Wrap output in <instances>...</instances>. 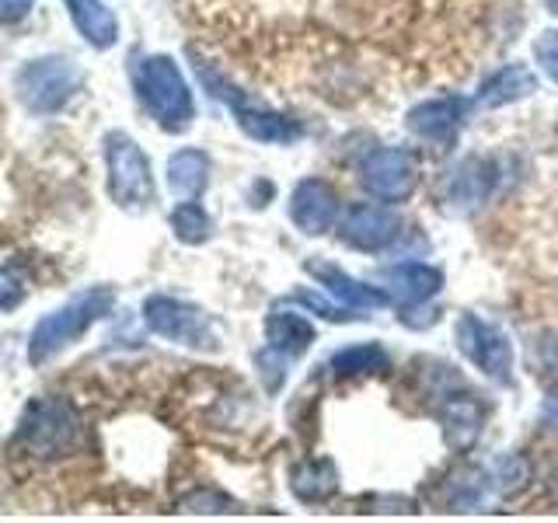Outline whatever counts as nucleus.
I'll list each match as a JSON object with an SVG mask.
<instances>
[{
	"mask_svg": "<svg viewBox=\"0 0 558 523\" xmlns=\"http://www.w3.org/2000/svg\"><path fill=\"white\" fill-rule=\"evenodd\" d=\"M133 87L150 119L168 133H185L196 122V98L182 66L165 52H150L133 63Z\"/></svg>",
	"mask_w": 558,
	"mask_h": 523,
	"instance_id": "nucleus-1",
	"label": "nucleus"
},
{
	"mask_svg": "<svg viewBox=\"0 0 558 523\" xmlns=\"http://www.w3.org/2000/svg\"><path fill=\"white\" fill-rule=\"evenodd\" d=\"M116 307V290L112 287H87L84 293H74L66 304L49 311L46 318L32 328L28 336V363H46L66 345H74L81 336H87L101 318H109Z\"/></svg>",
	"mask_w": 558,
	"mask_h": 523,
	"instance_id": "nucleus-2",
	"label": "nucleus"
},
{
	"mask_svg": "<svg viewBox=\"0 0 558 523\" xmlns=\"http://www.w3.org/2000/svg\"><path fill=\"white\" fill-rule=\"evenodd\" d=\"M84 74L66 57L25 60L14 74V95L35 115H57L81 95Z\"/></svg>",
	"mask_w": 558,
	"mask_h": 523,
	"instance_id": "nucleus-3",
	"label": "nucleus"
},
{
	"mask_svg": "<svg viewBox=\"0 0 558 523\" xmlns=\"http://www.w3.org/2000/svg\"><path fill=\"white\" fill-rule=\"evenodd\" d=\"M196 74H199L206 92L214 95L217 101H223L227 109H231L238 130L244 136L258 139V144H276V147H290V144H296V139L304 136V126L293 115L272 112V109H266V105L248 101V95L238 92L231 81H223L217 70H209L206 63H196Z\"/></svg>",
	"mask_w": 558,
	"mask_h": 523,
	"instance_id": "nucleus-4",
	"label": "nucleus"
},
{
	"mask_svg": "<svg viewBox=\"0 0 558 523\" xmlns=\"http://www.w3.org/2000/svg\"><path fill=\"white\" fill-rule=\"evenodd\" d=\"M105 154V171H109V199L126 209V214H144L154 203V171L147 154L140 150V144L122 130L105 133L101 139Z\"/></svg>",
	"mask_w": 558,
	"mask_h": 523,
	"instance_id": "nucleus-5",
	"label": "nucleus"
},
{
	"mask_svg": "<svg viewBox=\"0 0 558 523\" xmlns=\"http://www.w3.org/2000/svg\"><path fill=\"white\" fill-rule=\"evenodd\" d=\"M81 440V415L66 398H35L22 415L14 443L39 461H57Z\"/></svg>",
	"mask_w": 558,
	"mask_h": 523,
	"instance_id": "nucleus-6",
	"label": "nucleus"
},
{
	"mask_svg": "<svg viewBox=\"0 0 558 523\" xmlns=\"http://www.w3.org/2000/svg\"><path fill=\"white\" fill-rule=\"evenodd\" d=\"M144 325L174 345L185 349H203V353H214L217 349V331L209 314L196 304L182 301V296H168V293H150L144 301Z\"/></svg>",
	"mask_w": 558,
	"mask_h": 523,
	"instance_id": "nucleus-7",
	"label": "nucleus"
},
{
	"mask_svg": "<svg viewBox=\"0 0 558 523\" xmlns=\"http://www.w3.org/2000/svg\"><path fill=\"white\" fill-rule=\"evenodd\" d=\"M433 398H436V418H440V426H444V440L464 453L478 443V436L485 429V418H488V409H485V401L475 394V391H468L464 384L453 377V366H447L440 384L433 388Z\"/></svg>",
	"mask_w": 558,
	"mask_h": 523,
	"instance_id": "nucleus-8",
	"label": "nucleus"
},
{
	"mask_svg": "<svg viewBox=\"0 0 558 523\" xmlns=\"http://www.w3.org/2000/svg\"><path fill=\"white\" fill-rule=\"evenodd\" d=\"M356 182L366 196L388 206L409 203L418 188V161L405 147H374L356 168Z\"/></svg>",
	"mask_w": 558,
	"mask_h": 523,
	"instance_id": "nucleus-9",
	"label": "nucleus"
},
{
	"mask_svg": "<svg viewBox=\"0 0 558 523\" xmlns=\"http://www.w3.org/2000/svg\"><path fill=\"white\" fill-rule=\"evenodd\" d=\"M453 342L488 380H513V342L493 321L478 318V314H461L458 325H453Z\"/></svg>",
	"mask_w": 558,
	"mask_h": 523,
	"instance_id": "nucleus-10",
	"label": "nucleus"
},
{
	"mask_svg": "<svg viewBox=\"0 0 558 523\" xmlns=\"http://www.w3.org/2000/svg\"><path fill=\"white\" fill-rule=\"evenodd\" d=\"M499 182V168L493 157L482 154H468L458 165L447 171L444 179V206L453 209V214H475L488 203V196L496 192Z\"/></svg>",
	"mask_w": 558,
	"mask_h": 523,
	"instance_id": "nucleus-11",
	"label": "nucleus"
},
{
	"mask_svg": "<svg viewBox=\"0 0 558 523\" xmlns=\"http://www.w3.org/2000/svg\"><path fill=\"white\" fill-rule=\"evenodd\" d=\"M401 217L384 203H353L339 220V238L356 252H388L401 238Z\"/></svg>",
	"mask_w": 558,
	"mask_h": 523,
	"instance_id": "nucleus-12",
	"label": "nucleus"
},
{
	"mask_svg": "<svg viewBox=\"0 0 558 523\" xmlns=\"http://www.w3.org/2000/svg\"><path fill=\"white\" fill-rule=\"evenodd\" d=\"M471 109H475V101H464L458 95L429 98V101L412 105L405 115V126L415 139H423L429 147H453Z\"/></svg>",
	"mask_w": 558,
	"mask_h": 523,
	"instance_id": "nucleus-13",
	"label": "nucleus"
},
{
	"mask_svg": "<svg viewBox=\"0 0 558 523\" xmlns=\"http://www.w3.org/2000/svg\"><path fill=\"white\" fill-rule=\"evenodd\" d=\"M377 279L388 301L401 311L426 307L444 290V272L429 262H395V266H384Z\"/></svg>",
	"mask_w": 558,
	"mask_h": 523,
	"instance_id": "nucleus-14",
	"label": "nucleus"
},
{
	"mask_svg": "<svg viewBox=\"0 0 558 523\" xmlns=\"http://www.w3.org/2000/svg\"><path fill=\"white\" fill-rule=\"evenodd\" d=\"M290 220L301 234L322 238L339 223V192L325 179H301L290 192Z\"/></svg>",
	"mask_w": 558,
	"mask_h": 523,
	"instance_id": "nucleus-15",
	"label": "nucleus"
},
{
	"mask_svg": "<svg viewBox=\"0 0 558 523\" xmlns=\"http://www.w3.org/2000/svg\"><path fill=\"white\" fill-rule=\"evenodd\" d=\"M304 272L331 296V301H339V304L353 307V311L371 314L377 307H388L391 304L388 293H384L380 287H371V283H363V279L349 276L342 266H336V262L311 258V262H304Z\"/></svg>",
	"mask_w": 558,
	"mask_h": 523,
	"instance_id": "nucleus-16",
	"label": "nucleus"
},
{
	"mask_svg": "<svg viewBox=\"0 0 558 523\" xmlns=\"http://www.w3.org/2000/svg\"><path fill=\"white\" fill-rule=\"evenodd\" d=\"M537 92V74L527 63H506L496 74H488L478 84L475 105L478 109H502V105H517Z\"/></svg>",
	"mask_w": 558,
	"mask_h": 523,
	"instance_id": "nucleus-17",
	"label": "nucleus"
},
{
	"mask_svg": "<svg viewBox=\"0 0 558 523\" xmlns=\"http://www.w3.org/2000/svg\"><path fill=\"white\" fill-rule=\"evenodd\" d=\"M63 8L70 14V22L81 32V39L105 52L119 42V17L112 14V8H105L101 0H63Z\"/></svg>",
	"mask_w": 558,
	"mask_h": 523,
	"instance_id": "nucleus-18",
	"label": "nucleus"
},
{
	"mask_svg": "<svg viewBox=\"0 0 558 523\" xmlns=\"http://www.w3.org/2000/svg\"><path fill=\"white\" fill-rule=\"evenodd\" d=\"M266 342L279 353H287L290 360L304 356L307 349L318 342V328L307 321V314L290 311V307H276L266 318Z\"/></svg>",
	"mask_w": 558,
	"mask_h": 523,
	"instance_id": "nucleus-19",
	"label": "nucleus"
},
{
	"mask_svg": "<svg viewBox=\"0 0 558 523\" xmlns=\"http://www.w3.org/2000/svg\"><path fill=\"white\" fill-rule=\"evenodd\" d=\"M168 188L179 199H203V192L209 185V154L199 147H185L174 150L168 157Z\"/></svg>",
	"mask_w": 558,
	"mask_h": 523,
	"instance_id": "nucleus-20",
	"label": "nucleus"
},
{
	"mask_svg": "<svg viewBox=\"0 0 558 523\" xmlns=\"http://www.w3.org/2000/svg\"><path fill=\"white\" fill-rule=\"evenodd\" d=\"M290 492L301 502H328L339 492V467L328 458L296 461L290 467Z\"/></svg>",
	"mask_w": 558,
	"mask_h": 523,
	"instance_id": "nucleus-21",
	"label": "nucleus"
},
{
	"mask_svg": "<svg viewBox=\"0 0 558 523\" xmlns=\"http://www.w3.org/2000/svg\"><path fill=\"white\" fill-rule=\"evenodd\" d=\"M331 377H374L391 370V356L380 342H356L328 356Z\"/></svg>",
	"mask_w": 558,
	"mask_h": 523,
	"instance_id": "nucleus-22",
	"label": "nucleus"
},
{
	"mask_svg": "<svg viewBox=\"0 0 558 523\" xmlns=\"http://www.w3.org/2000/svg\"><path fill=\"white\" fill-rule=\"evenodd\" d=\"M488 496H493L488 467H458L444 485V502L458 513L478 510V506H485Z\"/></svg>",
	"mask_w": 558,
	"mask_h": 523,
	"instance_id": "nucleus-23",
	"label": "nucleus"
},
{
	"mask_svg": "<svg viewBox=\"0 0 558 523\" xmlns=\"http://www.w3.org/2000/svg\"><path fill=\"white\" fill-rule=\"evenodd\" d=\"M531 475L534 467L531 461L523 458V453H499V458L488 464V482H493V496H502V499H513L520 496L523 488L531 485Z\"/></svg>",
	"mask_w": 558,
	"mask_h": 523,
	"instance_id": "nucleus-24",
	"label": "nucleus"
},
{
	"mask_svg": "<svg viewBox=\"0 0 558 523\" xmlns=\"http://www.w3.org/2000/svg\"><path fill=\"white\" fill-rule=\"evenodd\" d=\"M171 234L182 244H206L214 238V217L206 214V206L199 199H182L171 209Z\"/></svg>",
	"mask_w": 558,
	"mask_h": 523,
	"instance_id": "nucleus-25",
	"label": "nucleus"
},
{
	"mask_svg": "<svg viewBox=\"0 0 558 523\" xmlns=\"http://www.w3.org/2000/svg\"><path fill=\"white\" fill-rule=\"evenodd\" d=\"M293 301L296 304H304L307 311H314V314H322V318H328V321H353V318H366V314H360V311H353V307H345V304H331L328 296L322 293V290H296L293 293Z\"/></svg>",
	"mask_w": 558,
	"mask_h": 523,
	"instance_id": "nucleus-26",
	"label": "nucleus"
},
{
	"mask_svg": "<svg viewBox=\"0 0 558 523\" xmlns=\"http://www.w3.org/2000/svg\"><path fill=\"white\" fill-rule=\"evenodd\" d=\"M255 363H258L262 380H266V391H279V388H283V380H287V363H290L287 353H279V349L266 345V349H258Z\"/></svg>",
	"mask_w": 558,
	"mask_h": 523,
	"instance_id": "nucleus-27",
	"label": "nucleus"
},
{
	"mask_svg": "<svg viewBox=\"0 0 558 523\" xmlns=\"http://www.w3.org/2000/svg\"><path fill=\"white\" fill-rule=\"evenodd\" d=\"M182 513H234V502L214 492V488H203V492H192L179 502Z\"/></svg>",
	"mask_w": 558,
	"mask_h": 523,
	"instance_id": "nucleus-28",
	"label": "nucleus"
},
{
	"mask_svg": "<svg viewBox=\"0 0 558 523\" xmlns=\"http://www.w3.org/2000/svg\"><path fill=\"white\" fill-rule=\"evenodd\" d=\"M534 60L545 74L558 84V28H548L541 39L534 42Z\"/></svg>",
	"mask_w": 558,
	"mask_h": 523,
	"instance_id": "nucleus-29",
	"label": "nucleus"
},
{
	"mask_svg": "<svg viewBox=\"0 0 558 523\" xmlns=\"http://www.w3.org/2000/svg\"><path fill=\"white\" fill-rule=\"evenodd\" d=\"M534 363L541 377H558V331H548V336L537 339Z\"/></svg>",
	"mask_w": 558,
	"mask_h": 523,
	"instance_id": "nucleus-30",
	"label": "nucleus"
},
{
	"mask_svg": "<svg viewBox=\"0 0 558 523\" xmlns=\"http://www.w3.org/2000/svg\"><path fill=\"white\" fill-rule=\"evenodd\" d=\"M25 296V287H22V279H17V269H14V262H8V269H4V311H14L17 301Z\"/></svg>",
	"mask_w": 558,
	"mask_h": 523,
	"instance_id": "nucleus-31",
	"label": "nucleus"
},
{
	"mask_svg": "<svg viewBox=\"0 0 558 523\" xmlns=\"http://www.w3.org/2000/svg\"><path fill=\"white\" fill-rule=\"evenodd\" d=\"M541 429H545L548 436H555L558 440V391H551L548 398H545V405H541Z\"/></svg>",
	"mask_w": 558,
	"mask_h": 523,
	"instance_id": "nucleus-32",
	"label": "nucleus"
},
{
	"mask_svg": "<svg viewBox=\"0 0 558 523\" xmlns=\"http://www.w3.org/2000/svg\"><path fill=\"white\" fill-rule=\"evenodd\" d=\"M32 4H35V0H0V14H4L8 25H14L32 11Z\"/></svg>",
	"mask_w": 558,
	"mask_h": 523,
	"instance_id": "nucleus-33",
	"label": "nucleus"
},
{
	"mask_svg": "<svg viewBox=\"0 0 558 523\" xmlns=\"http://www.w3.org/2000/svg\"><path fill=\"white\" fill-rule=\"evenodd\" d=\"M548 492H551V499H555V506H558V467L551 471V478H548Z\"/></svg>",
	"mask_w": 558,
	"mask_h": 523,
	"instance_id": "nucleus-34",
	"label": "nucleus"
},
{
	"mask_svg": "<svg viewBox=\"0 0 558 523\" xmlns=\"http://www.w3.org/2000/svg\"><path fill=\"white\" fill-rule=\"evenodd\" d=\"M548 11H551V14H558V0H548Z\"/></svg>",
	"mask_w": 558,
	"mask_h": 523,
	"instance_id": "nucleus-35",
	"label": "nucleus"
},
{
	"mask_svg": "<svg viewBox=\"0 0 558 523\" xmlns=\"http://www.w3.org/2000/svg\"><path fill=\"white\" fill-rule=\"evenodd\" d=\"M555 136H558V122H555Z\"/></svg>",
	"mask_w": 558,
	"mask_h": 523,
	"instance_id": "nucleus-36",
	"label": "nucleus"
}]
</instances>
